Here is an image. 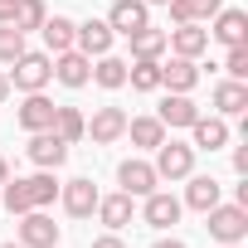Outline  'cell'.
<instances>
[{
  "label": "cell",
  "mask_w": 248,
  "mask_h": 248,
  "mask_svg": "<svg viewBox=\"0 0 248 248\" xmlns=\"http://www.w3.org/2000/svg\"><path fill=\"white\" fill-rule=\"evenodd\" d=\"M151 166H156L161 180H185V175L195 170V146H185V141H161Z\"/></svg>",
  "instance_id": "cell-4"
},
{
  "label": "cell",
  "mask_w": 248,
  "mask_h": 248,
  "mask_svg": "<svg viewBox=\"0 0 248 248\" xmlns=\"http://www.w3.org/2000/svg\"><path fill=\"white\" fill-rule=\"evenodd\" d=\"M107 25H112V34H137L151 25V10H146V0H117L107 10Z\"/></svg>",
  "instance_id": "cell-10"
},
{
  "label": "cell",
  "mask_w": 248,
  "mask_h": 248,
  "mask_svg": "<svg viewBox=\"0 0 248 248\" xmlns=\"http://www.w3.org/2000/svg\"><path fill=\"white\" fill-rule=\"evenodd\" d=\"M132 39V59H161L166 54V30H137V34H127Z\"/></svg>",
  "instance_id": "cell-27"
},
{
  "label": "cell",
  "mask_w": 248,
  "mask_h": 248,
  "mask_svg": "<svg viewBox=\"0 0 248 248\" xmlns=\"http://www.w3.org/2000/svg\"><path fill=\"white\" fill-rule=\"evenodd\" d=\"M151 248H185V243H180V238H156Z\"/></svg>",
  "instance_id": "cell-38"
},
{
  "label": "cell",
  "mask_w": 248,
  "mask_h": 248,
  "mask_svg": "<svg viewBox=\"0 0 248 248\" xmlns=\"http://www.w3.org/2000/svg\"><path fill=\"white\" fill-rule=\"evenodd\" d=\"M73 20L68 15H49L44 25H39V34H44V44H49V54H63V49H73Z\"/></svg>",
  "instance_id": "cell-25"
},
{
  "label": "cell",
  "mask_w": 248,
  "mask_h": 248,
  "mask_svg": "<svg viewBox=\"0 0 248 248\" xmlns=\"http://www.w3.org/2000/svg\"><path fill=\"white\" fill-rule=\"evenodd\" d=\"M209 39H219L224 49H233V44H248V15H243V10H219V15H214V30H209Z\"/></svg>",
  "instance_id": "cell-19"
},
{
  "label": "cell",
  "mask_w": 248,
  "mask_h": 248,
  "mask_svg": "<svg viewBox=\"0 0 248 248\" xmlns=\"http://www.w3.org/2000/svg\"><path fill=\"white\" fill-rule=\"evenodd\" d=\"M88 83H97V88H107V93L127 88V59H117V54H97V63H93V78H88Z\"/></svg>",
  "instance_id": "cell-22"
},
{
  "label": "cell",
  "mask_w": 248,
  "mask_h": 248,
  "mask_svg": "<svg viewBox=\"0 0 248 248\" xmlns=\"http://www.w3.org/2000/svg\"><path fill=\"white\" fill-rule=\"evenodd\" d=\"M112 25L107 20H83L78 30H73V49L78 54H88V59H97V54H112Z\"/></svg>",
  "instance_id": "cell-7"
},
{
  "label": "cell",
  "mask_w": 248,
  "mask_h": 248,
  "mask_svg": "<svg viewBox=\"0 0 248 248\" xmlns=\"http://www.w3.org/2000/svg\"><path fill=\"white\" fill-rule=\"evenodd\" d=\"M15 20V0H0V25H10Z\"/></svg>",
  "instance_id": "cell-36"
},
{
  "label": "cell",
  "mask_w": 248,
  "mask_h": 248,
  "mask_svg": "<svg viewBox=\"0 0 248 248\" xmlns=\"http://www.w3.org/2000/svg\"><path fill=\"white\" fill-rule=\"evenodd\" d=\"M49 59H54V78H59L63 88H88V78H93V59H88V54L63 49V54H49Z\"/></svg>",
  "instance_id": "cell-8"
},
{
  "label": "cell",
  "mask_w": 248,
  "mask_h": 248,
  "mask_svg": "<svg viewBox=\"0 0 248 248\" xmlns=\"http://www.w3.org/2000/svg\"><path fill=\"white\" fill-rule=\"evenodd\" d=\"M190 137H195V141H190L195 151H219V146H229V122H224V117H204V112H200V117L190 122Z\"/></svg>",
  "instance_id": "cell-16"
},
{
  "label": "cell",
  "mask_w": 248,
  "mask_h": 248,
  "mask_svg": "<svg viewBox=\"0 0 248 248\" xmlns=\"http://www.w3.org/2000/svg\"><path fill=\"white\" fill-rule=\"evenodd\" d=\"M243 107H248V83H238V78L214 83V112L219 117H238Z\"/></svg>",
  "instance_id": "cell-21"
},
{
  "label": "cell",
  "mask_w": 248,
  "mask_h": 248,
  "mask_svg": "<svg viewBox=\"0 0 248 248\" xmlns=\"http://www.w3.org/2000/svg\"><path fill=\"white\" fill-rule=\"evenodd\" d=\"M185 180H190V185H185V200H180V204H190V209L209 214V209H214V204L224 200V185H219L214 175H195V170H190Z\"/></svg>",
  "instance_id": "cell-14"
},
{
  "label": "cell",
  "mask_w": 248,
  "mask_h": 248,
  "mask_svg": "<svg viewBox=\"0 0 248 248\" xmlns=\"http://www.w3.org/2000/svg\"><path fill=\"white\" fill-rule=\"evenodd\" d=\"M233 170H238V175H248V146H238V151H233Z\"/></svg>",
  "instance_id": "cell-34"
},
{
  "label": "cell",
  "mask_w": 248,
  "mask_h": 248,
  "mask_svg": "<svg viewBox=\"0 0 248 248\" xmlns=\"http://www.w3.org/2000/svg\"><path fill=\"white\" fill-rule=\"evenodd\" d=\"M5 180H10V161H5V156H0V185H5Z\"/></svg>",
  "instance_id": "cell-39"
},
{
  "label": "cell",
  "mask_w": 248,
  "mask_h": 248,
  "mask_svg": "<svg viewBox=\"0 0 248 248\" xmlns=\"http://www.w3.org/2000/svg\"><path fill=\"white\" fill-rule=\"evenodd\" d=\"M117 185L127 190L132 200H146V195L161 185V175H156V166H151V161H141V156H127V161L117 166Z\"/></svg>",
  "instance_id": "cell-3"
},
{
  "label": "cell",
  "mask_w": 248,
  "mask_h": 248,
  "mask_svg": "<svg viewBox=\"0 0 248 248\" xmlns=\"http://www.w3.org/2000/svg\"><path fill=\"white\" fill-rule=\"evenodd\" d=\"M20 243L25 248H54L59 243V224L44 209H30V214H20Z\"/></svg>",
  "instance_id": "cell-9"
},
{
  "label": "cell",
  "mask_w": 248,
  "mask_h": 248,
  "mask_svg": "<svg viewBox=\"0 0 248 248\" xmlns=\"http://www.w3.org/2000/svg\"><path fill=\"white\" fill-rule=\"evenodd\" d=\"M10 93H15V88H10V73H5V68H0V102H5Z\"/></svg>",
  "instance_id": "cell-37"
},
{
  "label": "cell",
  "mask_w": 248,
  "mask_h": 248,
  "mask_svg": "<svg viewBox=\"0 0 248 248\" xmlns=\"http://www.w3.org/2000/svg\"><path fill=\"white\" fill-rule=\"evenodd\" d=\"M204 219H209V238H219V243H243L248 238V209L243 204H224L219 200Z\"/></svg>",
  "instance_id": "cell-2"
},
{
  "label": "cell",
  "mask_w": 248,
  "mask_h": 248,
  "mask_svg": "<svg viewBox=\"0 0 248 248\" xmlns=\"http://www.w3.org/2000/svg\"><path fill=\"white\" fill-rule=\"evenodd\" d=\"M0 248H25V243H0Z\"/></svg>",
  "instance_id": "cell-40"
},
{
  "label": "cell",
  "mask_w": 248,
  "mask_h": 248,
  "mask_svg": "<svg viewBox=\"0 0 248 248\" xmlns=\"http://www.w3.org/2000/svg\"><path fill=\"white\" fill-rule=\"evenodd\" d=\"M156 117H161V127H190V122L200 117V107L190 102V93H170V97L161 102Z\"/></svg>",
  "instance_id": "cell-24"
},
{
  "label": "cell",
  "mask_w": 248,
  "mask_h": 248,
  "mask_svg": "<svg viewBox=\"0 0 248 248\" xmlns=\"http://www.w3.org/2000/svg\"><path fill=\"white\" fill-rule=\"evenodd\" d=\"M122 137H132L141 151H156L166 141V127H161V117H127V132Z\"/></svg>",
  "instance_id": "cell-23"
},
{
  "label": "cell",
  "mask_w": 248,
  "mask_h": 248,
  "mask_svg": "<svg viewBox=\"0 0 248 248\" xmlns=\"http://www.w3.org/2000/svg\"><path fill=\"white\" fill-rule=\"evenodd\" d=\"M83 127H88V117H83L78 107H59V112H54V132H59L68 146H73V141H83Z\"/></svg>",
  "instance_id": "cell-30"
},
{
  "label": "cell",
  "mask_w": 248,
  "mask_h": 248,
  "mask_svg": "<svg viewBox=\"0 0 248 248\" xmlns=\"http://www.w3.org/2000/svg\"><path fill=\"white\" fill-rule=\"evenodd\" d=\"M30 161L39 166V170H59L63 161H68V141L49 127V132H30Z\"/></svg>",
  "instance_id": "cell-5"
},
{
  "label": "cell",
  "mask_w": 248,
  "mask_h": 248,
  "mask_svg": "<svg viewBox=\"0 0 248 248\" xmlns=\"http://www.w3.org/2000/svg\"><path fill=\"white\" fill-rule=\"evenodd\" d=\"M49 78H54V59H49V54L25 49V54L10 63V88H20V93H44Z\"/></svg>",
  "instance_id": "cell-1"
},
{
  "label": "cell",
  "mask_w": 248,
  "mask_h": 248,
  "mask_svg": "<svg viewBox=\"0 0 248 248\" xmlns=\"http://www.w3.org/2000/svg\"><path fill=\"white\" fill-rule=\"evenodd\" d=\"M224 73H229V78H238V83L248 78V44H233V49L224 54Z\"/></svg>",
  "instance_id": "cell-33"
},
{
  "label": "cell",
  "mask_w": 248,
  "mask_h": 248,
  "mask_svg": "<svg viewBox=\"0 0 248 248\" xmlns=\"http://www.w3.org/2000/svg\"><path fill=\"white\" fill-rule=\"evenodd\" d=\"M93 214H97V219H102V224L117 233V229H127V224H132L137 200H132L127 190H117V195H97V209H93Z\"/></svg>",
  "instance_id": "cell-13"
},
{
  "label": "cell",
  "mask_w": 248,
  "mask_h": 248,
  "mask_svg": "<svg viewBox=\"0 0 248 248\" xmlns=\"http://www.w3.org/2000/svg\"><path fill=\"white\" fill-rule=\"evenodd\" d=\"M59 200H63V209H68L73 219H88V214L97 209V185H93L88 175H78V180L59 185Z\"/></svg>",
  "instance_id": "cell-12"
},
{
  "label": "cell",
  "mask_w": 248,
  "mask_h": 248,
  "mask_svg": "<svg viewBox=\"0 0 248 248\" xmlns=\"http://www.w3.org/2000/svg\"><path fill=\"white\" fill-rule=\"evenodd\" d=\"M44 20H49V5H44V0H15V20H10V25H15L20 34L39 30Z\"/></svg>",
  "instance_id": "cell-28"
},
{
  "label": "cell",
  "mask_w": 248,
  "mask_h": 248,
  "mask_svg": "<svg viewBox=\"0 0 248 248\" xmlns=\"http://www.w3.org/2000/svg\"><path fill=\"white\" fill-rule=\"evenodd\" d=\"M93 248H127V243H122V238H117V233H102V238H97V243H93Z\"/></svg>",
  "instance_id": "cell-35"
},
{
  "label": "cell",
  "mask_w": 248,
  "mask_h": 248,
  "mask_svg": "<svg viewBox=\"0 0 248 248\" xmlns=\"http://www.w3.org/2000/svg\"><path fill=\"white\" fill-rule=\"evenodd\" d=\"M146 5H166V0H146Z\"/></svg>",
  "instance_id": "cell-41"
},
{
  "label": "cell",
  "mask_w": 248,
  "mask_h": 248,
  "mask_svg": "<svg viewBox=\"0 0 248 248\" xmlns=\"http://www.w3.org/2000/svg\"><path fill=\"white\" fill-rule=\"evenodd\" d=\"M166 10L175 25H204L224 10V0H166Z\"/></svg>",
  "instance_id": "cell-18"
},
{
  "label": "cell",
  "mask_w": 248,
  "mask_h": 248,
  "mask_svg": "<svg viewBox=\"0 0 248 248\" xmlns=\"http://www.w3.org/2000/svg\"><path fill=\"white\" fill-rule=\"evenodd\" d=\"M122 132H127V112H122V107H97V112L88 117V127H83V137H93L97 146L122 141Z\"/></svg>",
  "instance_id": "cell-6"
},
{
  "label": "cell",
  "mask_w": 248,
  "mask_h": 248,
  "mask_svg": "<svg viewBox=\"0 0 248 248\" xmlns=\"http://www.w3.org/2000/svg\"><path fill=\"white\" fill-rule=\"evenodd\" d=\"M25 190H30V204H34V209H44V204H54V200H59V180H54V170L30 175V180H25Z\"/></svg>",
  "instance_id": "cell-29"
},
{
  "label": "cell",
  "mask_w": 248,
  "mask_h": 248,
  "mask_svg": "<svg viewBox=\"0 0 248 248\" xmlns=\"http://www.w3.org/2000/svg\"><path fill=\"white\" fill-rule=\"evenodd\" d=\"M25 54V34L15 25H0V63H15Z\"/></svg>",
  "instance_id": "cell-31"
},
{
  "label": "cell",
  "mask_w": 248,
  "mask_h": 248,
  "mask_svg": "<svg viewBox=\"0 0 248 248\" xmlns=\"http://www.w3.org/2000/svg\"><path fill=\"white\" fill-rule=\"evenodd\" d=\"M5 209H10L15 219L34 209V204H30V190H25V180H5Z\"/></svg>",
  "instance_id": "cell-32"
},
{
  "label": "cell",
  "mask_w": 248,
  "mask_h": 248,
  "mask_svg": "<svg viewBox=\"0 0 248 248\" xmlns=\"http://www.w3.org/2000/svg\"><path fill=\"white\" fill-rule=\"evenodd\" d=\"M224 248H238V243H224Z\"/></svg>",
  "instance_id": "cell-42"
},
{
  "label": "cell",
  "mask_w": 248,
  "mask_h": 248,
  "mask_svg": "<svg viewBox=\"0 0 248 248\" xmlns=\"http://www.w3.org/2000/svg\"><path fill=\"white\" fill-rule=\"evenodd\" d=\"M200 83V68H195V59H180V54H170V63H161V88H170V93H190Z\"/></svg>",
  "instance_id": "cell-20"
},
{
  "label": "cell",
  "mask_w": 248,
  "mask_h": 248,
  "mask_svg": "<svg viewBox=\"0 0 248 248\" xmlns=\"http://www.w3.org/2000/svg\"><path fill=\"white\" fill-rule=\"evenodd\" d=\"M180 200L175 195H166V190H151L146 195V204H141V219L151 224V229H170V224H180Z\"/></svg>",
  "instance_id": "cell-15"
},
{
  "label": "cell",
  "mask_w": 248,
  "mask_h": 248,
  "mask_svg": "<svg viewBox=\"0 0 248 248\" xmlns=\"http://www.w3.org/2000/svg\"><path fill=\"white\" fill-rule=\"evenodd\" d=\"M166 49L180 59H200L209 49V30L204 25H175V30H166Z\"/></svg>",
  "instance_id": "cell-11"
},
{
  "label": "cell",
  "mask_w": 248,
  "mask_h": 248,
  "mask_svg": "<svg viewBox=\"0 0 248 248\" xmlns=\"http://www.w3.org/2000/svg\"><path fill=\"white\" fill-rule=\"evenodd\" d=\"M54 112H59V102H49L44 93H25V102H20V127H25V132H49V127H54Z\"/></svg>",
  "instance_id": "cell-17"
},
{
  "label": "cell",
  "mask_w": 248,
  "mask_h": 248,
  "mask_svg": "<svg viewBox=\"0 0 248 248\" xmlns=\"http://www.w3.org/2000/svg\"><path fill=\"white\" fill-rule=\"evenodd\" d=\"M127 83L137 93H156L161 88V59H132L127 63Z\"/></svg>",
  "instance_id": "cell-26"
}]
</instances>
